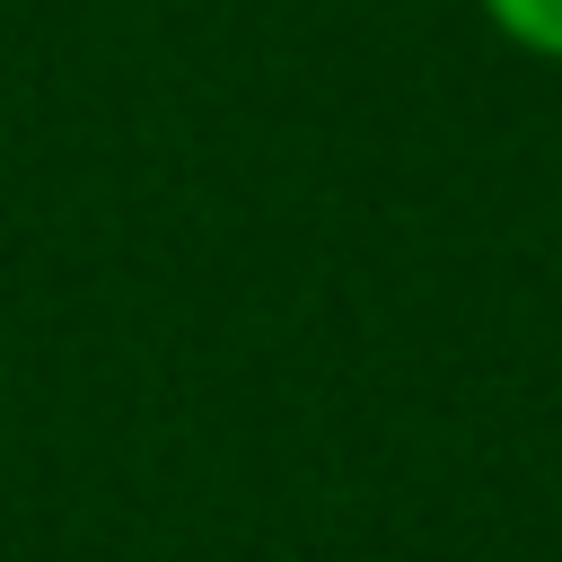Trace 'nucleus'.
Returning a JSON list of instances; mask_svg holds the SVG:
<instances>
[{"label":"nucleus","mask_w":562,"mask_h":562,"mask_svg":"<svg viewBox=\"0 0 562 562\" xmlns=\"http://www.w3.org/2000/svg\"><path fill=\"white\" fill-rule=\"evenodd\" d=\"M474 9L492 18L501 44H518L536 61H562V0H474Z\"/></svg>","instance_id":"obj_1"}]
</instances>
